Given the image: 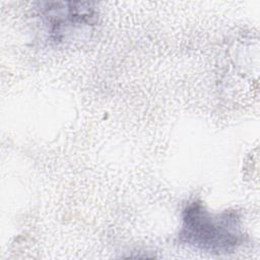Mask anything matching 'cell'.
<instances>
[{
  "label": "cell",
  "mask_w": 260,
  "mask_h": 260,
  "mask_svg": "<svg viewBox=\"0 0 260 260\" xmlns=\"http://www.w3.org/2000/svg\"><path fill=\"white\" fill-rule=\"evenodd\" d=\"M178 237L181 243L212 254L231 253L245 241L238 212L212 213L197 200L183 209Z\"/></svg>",
  "instance_id": "cell-1"
},
{
  "label": "cell",
  "mask_w": 260,
  "mask_h": 260,
  "mask_svg": "<svg viewBox=\"0 0 260 260\" xmlns=\"http://www.w3.org/2000/svg\"><path fill=\"white\" fill-rule=\"evenodd\" d=\"M38 4L41 19L54 42H65L73 32L90 28L99 21V11L93 2L46 1Z\"/></svg>",
  "instance_id": "cell-2"
}]
</instances>
